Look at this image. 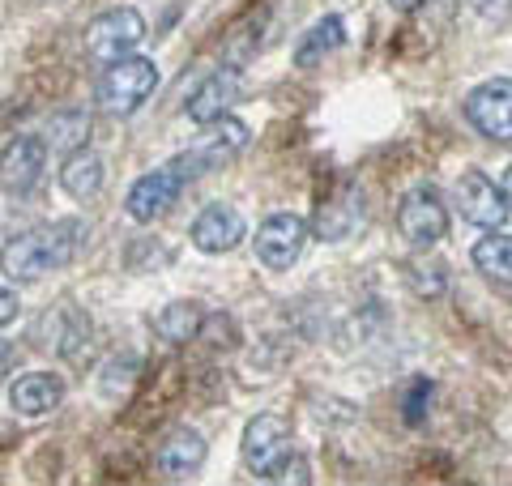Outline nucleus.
I'll return each instance as SVG.
<instances>
[{
    "instance_id": "423d86ee",
    "label": "nucleus",
    "mask_w": 512,
    "mask_h": 486,
    "mask_svg": "<svg viewBox=\"0 0 512 486\" xmlns=\"http://www.w3.org/2000/svg\"><path fill=\"white\" fill-rule=\"evenodd\" d=\"M397 231L410 248H436V243L448 235V209L436 197V188H414L410 197L397 205Z\"/></svg>"
},
{
    "instance_id": "393cba45",
    "label": "nucleus",
    "mask_w": 512,
    "mask_h": 486,
    "mask_svg": "<svg viewBox=\"0 0 512 486\" xmlns=\"http://www.w3.org/2000/svg\"><path fill=\"white\" fill-rule=\"evenodd\" d=\"M483 22H508V0H470Z\"/></svg>"
},
{
    "instance_id": "bb28decb",
    "label": "nucleus",
    "mask_w": 512,
    "mask_h": 486,
    "mask_svg": "<svg viewBox=\"0 0 512 486\" xmlns=\"http://www.w3.org/2000/svg\"><path fill=\"white\" fill-rule=\"evenodd\" d=\"M13 359H18V350H13L9 342H0V376H5V371L13 367Z\"/></svg>"
},
{
    "instance_id": "f3484780",
    "label": "nucleus",
    "mask_w": 512,
    "mask_h": 486,
    "mask_svg": "<svg viewBox=\"0 0 512 486\" xmlns=\"http://www.w3.org/2000/svg\"><path fill=\"white\" fill-rule=\"evenodd\" d=\"M205 457H210V444H205V435L192 431V427H180V431L167 435L163 448H158V469H163L167 478L184 482L192 474H201Z\"/></svg>"
},
{
    "instance_id": "0eeeda50",
    "label": "nucleus",
    "mask_w": 512,
    "mask_h": 486,
    "mask_svg": "<svg viewBox=\"0 0 512 486\" xmlns=\"http://www.w3.org/2000/svg\"><path fill=\"white\" fill-rule=\"evenodd\" d=\"M457 209H461V218L483 226V231H504L508 226V188L495 184L483 171H466L457 180Z\"/></svg>"
},
{
    "instance_id": "9d476101",
    "label": "nucleus",
    "mask_w": 512,
    "mask_h": 486,
    "mask_svg": "<svg viewBox=\"0 0 512 486\" xmlns=\"http://www.w3.org/2000/svg\"><path fill=\"white\" fill-rule=\"evenodd\" d=\"M244 235H248V222L227 201L205 205L201 214H197V222H192V231H188L192 248L205 252V256H227V252H235L239 243H244Z\"/></svg>"
},
{
    "instance_id": "cd10ccee",
    "label": "nucleus",
    "mask_w": 512,
    "mask_h": 486,
    "mask_svg": "<svg viewBox=\"0 0 512 486\" xmlns=\"http://www.w3.org/2000/svg\"><path fill=\"white\" fill-rule=\"evenodd\" d=\"M427 5H436L440 22H448V18H453V9H457V0H427Z\"/></svg>"
},
{
    "instance_id": "7ed1b4c3",
    "label": "nucleus",
    "mask_w": 512,
    "mask_h": 486,
    "mask_svg": "<svg viewBox=\"0 0 512 486\" xmlns=\"http://www.w3.org/2000/svg\"><path fill=\"white\" fill-rule=\"evenodd\" d=\"M158 90V64L150 56H120L111 60L99 86H94V99H99V107L107 111V116H133V111L146 107V99Z\"/></svg>"
},
{
    "instance_id": "b1692460",
    "label": "nucleus",
    "mask_w": 512,
    "mask_h": 486,
    "mask_svg": "<svg viewBox=\"0 0 512 486\" xmlns=\"http://www.w3.org/2000/svg\"><path fill=\"white\" fill-rule=\"evenodd\" d=\"M269 478H278V482H291V478H295V482H312V474H308V461H303V457L282 461V465H278Z\"/></svg>"
},
{
    "instance_id": "c85d7f7f",
    "label": "nucleus",
    "mask_w": 512,
    "mask_h": 486,
    "mask_svg": "<svg viewBox=\"0 0 512 486\" xmlns=\"http://www.w3.org/2000/svg\"><path fill=\"white\" fill-rule=\"evenodd\" d=\"M389 5H393L397 13H414V9H419V5H423V0H389Z\"/></svg>"
},
{
    "instance_id": "412c9836",
    "label": "nucleus",
    "mask_w": 512,
    "mask_h": 486,
    "mask_svg": "<svg viewBox=\"0 0 512 486\" xmlns=\"http://www.w3.org/2000/svg\"><path fill=\"white\" fill-rule=\"evenodd\" d=\"M201 329H205V312H201V303H192V299H175L154 316V333L171 346H184L192 337H201Z\"/></svg>"
},
{
    "instance_id": "dca6fc26",
    "label": "nucleus",
    "mask_w": 512,
    "mask_h": 486,
    "mask_svg": "<svg viewBox=\"0 0 512 486\" xmlns=\"http://www.w3.org/2000/svg\"><path fill=\"white\" fill-rule=\"evenodd\" d=\"M60 401H64V380L56 371H26V376H18L9 384V405L26 418L52 414Z\"/></svg>"
},
{
    "instance_id": "20e7f679",
    "label": "nucleus",
    "mask_w": 512,
    "mask_h": 486,
    "mask_svg": "<svg viewBox=\"0 0 512 486\" xmlns=\"http://www.w3.org/2000/svg\"><path fill=\"white\" fill-rule=\"evenodd\" d=\"M141 39H146V18L133 5H116L86 26V56L99 64H111L133 52Z\"/></svg>"
},
{
    "instance_id": "6e6552de",
    "label": "nucleus",
    "mask_w": 512,
    "mask_h": 486,
    "mask_svg": "<svg viewBox=\"0 0 512 486\" xmlns=\"http://www.w3.org/2000/svg\"><path fill=\"white\" fill-rule=\"evenodd\" d=\"M308 248V222L299 214H269L256 226V261L265 269H291Z\"/></svg>"
},
{
    "instance_id": "2eb2a0df",
    "label": "nucleus",
    "mask_w": 512,
    "mask_h": 486,
    "mask_svg": "<svg viewBox=\"0 0 512 486\" xmlns=\"http://www.w3.org/2000/svg\"><path fill=\"white\" fill-rule=\"evenodd\" d=\"M363 214H367V205H363V192L355 184H346L338 197H329L325 205L316 209V239H325V243H342L350 239L363 226Z\"/></svg>"
},
{
    "instance_id": "9b49d317",
    "label": "nucleus",
    "mask_w": 512,
    "mask_h": 486,
    "mask_svg": "<svg viewBox=\"0 0 512 486\" xmlns=\"http://www.w3.org/2000/svg\"><path fill=\"white\" fill-rule=\"evenodd\" d=\"M43 171H47V145L35 133L13 137L5 150H0V188H5L9 197H26V192L43 180Z\"/></svg>"
},
{
    "instance_id": "a211bd4d",
    "label": "nucleus",
    "mask_w": 512,
    "mask_h": 486,
    "mask_svg": "<svg viewBox=\"0 0 512 486\" xmlns=\"http://www.w3.org/2000/svg\"><path fill=\"white\" fill-rule=\"evenodd\" d=\"M90 133H94V116L86 107H64V111H52L43 124V145L52 154H73V150H86L90 145Z\"/></svg>"
},
{
    "instance_id": "f8f14e48",
    "label": "nucleus",
    "mask_w": 512,
    "mask_h": 486,
    "mask_svg": "<svg viewBox=\"0 0 512 486\" xmlns=\"http://www.w3.org/2000/svg\"><path fill=\"white\" fill-rule=\"evenodd\" d=\"M239 94H244V73H239L235 64H222V69H214L197 90L188 94L184 111H188L192 124H210L218 116H231V107L239 103Z\"/></svg>"
},
{
    "instance_id": "6ab92c4d",
    "label": "nucleus",
    "mask_w": 512,
    "mask_h": 486,
    "mask_svg": "<svg viewBox=\"0 0 512 486\" xmlns=\"http://www.w3.org/2000/svg\"><path fill=\"white\" fill-rule=\"evenodd\" d=\"M107 184V162L94 154V150H73L64 154V167H60V188L69 192V197L77 201H90L99 197Z\"/></svg>"
},
{
    "instance_id": "1a4fd4ad",
    "label": "nucleus",
    "mask_w": 512,
    "mask_h": 486,
    "mask_svg": "<svg viewBox=\"0 0 512 486\" xmlns=\"http://www.w3.org/2000/svg\"><path fill=\"white\" fill-rule=\"evenodd\" d=\"M466 120L474 124V133L504 145L512 137V81L491 77L483 86H474L466 99Z\"/></svg>"
},
{
    "instance_id": "f257e3e1",
    "label": "nucleus",
    "mask_w": 512,
    "mask_h": 486,
    "mask_svg": "<svg viewBox=\"0 0 512 486\" xmlns=\"http://www.w3.org/2000/svg\"><path fill=\"white\" fill-rule=\"evenodd\" d=\"M86 235L90 231L77 218H60V222L35 226V231L9 239L5 248H0V273H5L9 282H18V286H30V282H39L43 273H56V269L69 265L73 256L82 252Z\"/></svg>"
},
{
    "instance_id": "5701e85b",
    "label": "nucleus",
    "mask_w": 512,
    "mask_h": 486,
    "mask_svg": "<svg viewBox=\"0 0 512 486\" xmlns=\"http://www.w3.org/2000/svg\"><path fill=\"white\" fill-rule=\"evenodd\" d=\"M133 380H137V359L133 354H124V359H107L103 371H99V388H103L107 401H120L128 388H133Z\"/></svg>"
},
{
    "instance_id": "4be33fe9",
    "label": "nucleus",
    "mask_w": 512,
    "mask_h": 486,
    "mask_svg": "<svg viewBox=\"0 0 512 486\" xmlns=\"http://www.w3.org/2000/svg\"><path fill=\"white\" fill-rule=\"evenodd\" d=\"M474 269L483 273L487 282L508 286L512 282V239L504 231H491L487 239H478L474 243Z\"/></svg>"
},
{
    "instance_id": "a878e982",
    "label": "nucleus",
    "mask_w": 512,
    "mask_h": 486,
    "mask_svg": "<svg viewBox=\"0 0 512 486\" xmlns=\"http://www.w3.org/2000/svg\"><path fill=\"white\" fill-rule=\"evenodd\" d=\"M18 316V290H9V286H0V329Z\"/></svg>"
},
{
    "instance_id": "aec40b11",
    "label": "nucleus",
    "mask_w": 512,
    "mask_h": 486,
    "mask_svg": "<svg viewBox=\"0 0 512 486\" xmlns=\"http://www.w3.org/2000/svg\"><path fill=\"white\" fill-rule=\"evenodd\" d=\"M342 43H346V22L338 13H329V18H320L312 30H303V39L295 43V64L299 69H316V64H325V56H333Z\"/></svg>"
},
{
    "instance_id": "f03ea898",
    "label": "nucleus",
    "mask_w": 512,
    "mask_h": 486,
    "mask_svg": "<svg viewBox=\"0 0 512 486\" xmlns=\"http://www.w3.org/2000/svg\"><path fill=\"white\" fill-rule=\"evenodd\" d=\"M248 124L244 120H235V116H218L210 124H201V137L188 145L184 154H175L167 167L180 175L184 184L192 180H201V175H210V171H222L227 162H235L239 154L248 150Z\"/></svg>"
},
{
    "instance_id": "4468645a",
    "label": "nucleus",
    "mask_w": 512,
    "mask_h": 486,
    "mask_svg": "<svg viewBox=\"0 0 512 486\" xmlns=\"http://www.w3.org/2000/svg\"><path fill=\"white\" fill-rule=\"evenodd\" d=\"M90 316L82 312V307H73V303H60L56 312H47L39 320V342L60 354V359H73L82 346H90Z\"/></svg>"
},
{
    "instance_id": "39448f33",
    "label": "nucleus",
    "mask_w": 512,
    "mask_h": 486,
    "mask_svg": "<svg viewBox=\"0 0 512 486\" xmlns=\"http://www.w3.org/2000/svg\"><path fill=\"white\" fill-rule=\"evenodd\" d=\"M239 452H244V465L256 478H269L286 457H291V423H286L282 414H256L244 427Z\"/></svg>"
},
{
    "instance_id": "ddd939ff",
    "label": "nucleus",
    "mask_w": 512,
    "mask_h": 486,
    "mask_svg": "<svg viewBox=\"0 0 512 486\" xmlns=\"http://www.w3.org/2000/svg\"><path fill=\"white\" fill-rule=\"evenodd\" d=\"M180 192H184L180 175H175L171 167H158V171H146L133 188H128L124 209H128V218L133 222H154V218H163L175 201H180Z\"/></svg>"
}]
</instances>
